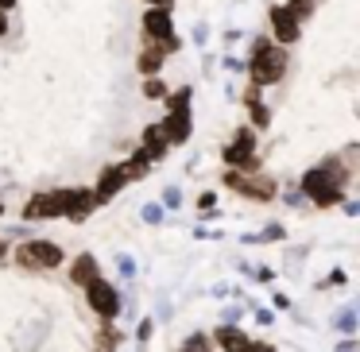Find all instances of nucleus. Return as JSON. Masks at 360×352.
I'll list each match as a JSON object with an SVG mask.
<instances>
[{
  "instance_id": "24",
  "label": "nucleus",
  "mask_w": 360,
  "mask_h": 352,
  "mask_svg": "<svg viewBox=\"0 0 360 352\" xmlns=\"http://www.w3.org/2000/svg\"><path fill=\"white\" fill-rule=\"evenodd\" d=\"M0 35H8V12H0Z\"/></svg>"
},
{
  "instance_id": "23",
  "label": "nucleus",
  "mask_w": 360,
  "mask_h": 352,
  "mask_svg": "<svg viewBox=\"0 0 360 352\" xmlns=\"http://www.w3.org/2000/svg\"><path fill=\"white\" fill-rule=\"evenodd\" d=\"M248 352H275V348H271V344H256V341H252Z\"/></svg>"
},
{
  "instance_id": "19",
  "label": "nucleus",
  "mask_w": 360,
  "mask_h": 352,
  "mask_svg": "<svg viewBox=\"0 0 360 352\" xmlns=\"http://www.w3.org/2000/svg\"><path fill=\"white\" fill-rule=\"evenodd\" d=\"M143 97H148V101H163V97H167V86H163L159 78H148V82H143Z\"/></svg>"
},
{
  "instance_id": "1",
  "label": "nucleus",
  "mask_w": 360,
  "mask_h": 352,
  "mask_svg": "<svg viewBox=\"0 0 360 352\" xmlns=\"http://www.w3.org/2000/svg\"><path fill=\"white\" fill-rule=\"evenodd\" d=\"M287 66H290L287 47H279V43H271V39H256L252 58L244 63V70H248L252 86L267 89V86H279L283 74H287Z\"/></svg>"
},
{
  "instance_id": "11",
  "label": "nucleus",
  "mask_w": 360,
  "mask_h": 352,
  "mask_svg": "<svg viewBox=\"0 0 360 352\" xmlns=\"http://www.w3.org/2000/svg\"><path fill=\"white\" fill-rule=\"evenodd\" d=\"M128 182H132V178H128L124 163H120V167H109V171L101 174V182H97V194H94V197H97V202H109V197H117L120 190L128 186Z\"/></svg>"
},
{
  "instance_id": "10",
  "label": "nucleus",
  "mask_w": 360,
  "mask_h": 352,
  "mask_svg": "<svg viewBox=\"0 0 360 352\" xmlns=\"http://www.w3.org/2000/svg\"><path fill=\"white\" fill-rule=\"evenodd\" d=\"M225 182H229V186H236L240 194L256 197V202H271V197H275V182H271V178H256V182H252V178H244V174L229 171Z\"/></svg>"
},
{
  "instance_id": "2",
  "label": "nucleus",
  "mask_w": 360,
  "mask_h": 352,
  "mask_svg": "<svg viewBox=\"0 0 360 352\" xmlns=\"http://www.w3.org/2000/svg\"><path fill=\"white\" fill-rule=\"evenodd\" d=\"M345 182H349V171L341 163H333V159L302 174V190L310 194L314 205H337L345 197Z\"/></svg>"
},
{
  "instance_id": "16",
  "label": "nucleus",
  "mask_w": 360,
  "mask_h": 352,
  "mask_svg": "<svg viewBox=\"0 0 360 352\" xmlns=\"http://www.w3.org/2000/svg\"><path fill=\"white\" fill-rule=\"evenodd\" d=\"M213 337H217V344H221L225 352H248V344H252L248 337H244L240 329H233V325H221Z\"/></svg>"
},
{
  "instance_id": "14",
  "label": "nucleus",
  "mask_w": 360,
  "mask_h": 352,
  "mask_svg": "<svg viewBox=\"0 0 360 352\" xmlns=\"http://www.w3.org/2000/svg\"><path fill=\"white\" fill-rule=\"evenodd\" d=\"M259 93H264L259 86H248V89H244V97H240V101L248 105L252 124H256V128H267V124H271V109L264 105V97H259Z\"/></svg>"
},
{
  "instance_id": "27",
  "label": "nucleus",
  "mask_w": 360,
  "mask_h": 352,
  "mask_svg": "<svg viewBox=\"0 0 360 352\" xmlns=\"http://www.w3.org/2000/svg\"><path fill=\"white\" fill-rule=\"evenodd\" d=\"M0 213H4V202H0Z\"/></svg>"
},
{
  "instance_id": "17",
  "label": "nucleus",
  "mask_w": 360,
  "mask_h": 352,
  "mask_svg": "<svg viewBox=\"0 0 360 352\" xmlns=\"http://www.w3.org/2000/svg\"><path fill=\"white\" fill-rule=\"evenodd\" d=\"M70 275H74V282H78V287H89L94 279H101L94 256H78V259H74V267H70Z\"/></svg>"
},
{
  "instance_id": "12",
  "label": "nucleus",
  "mask_w": 360,
  "mask_h": 352,
  "mask_svg": "<svg viewBox=\"0 0 360 352\" xmlns=\"http://www.w3.org/2000/svg\"><path fill=\"white\" fill-rule=\"evenodd\" d=\"M167 148H171V143H167L163 124H148V128H143V136H140V151L151 159V163H155V159H163V155H167Z\"/></svg>"
},
{
  "instance_id": "13",
  "label": "nucleus",
  "mask_w": 360,
  "mask_h": 352,
  "mask_svg": "<svg viewBox=\"0 0 360 352\" xmlns=\"http://www.w3.org/2000/svg\"><path fill=\"white\" fill-rule=\"evenodd\" d=\"M97 205V197H94V190H66V213L63 217H70V221H82L89 209Z\"/></svg>"
},
{
  "instance_id": "25",
  "label": "nucleus",
  "mask_w": 360,
  "mask_h": 352,
  "mask_svg": "<svg viewBox=\"0 0 360 352\" xmlns=\"http://www.w3.org/2000/svg\"><path fill=\"white\" fill-rule=\"evenodd\" d=\"M16 8V0H0V12H12Z\"/></svg>"
},
{
  "instance_id": "18",
  "label": "nucleus",
  "mask_w": 360,
  "mask_h": 352,
  "mask_svg": "<svg viewBox=\"0 0 360 352\" xmlns=\"http://www.w3.org/2000/svg\"><path fill=\"white\" fill-rule=\"evenodd\" d=\"M190 97H194V89H190V86L174 89V93H167V109H171V112H190Z\"/></svg>"
},
{
  "instance_id": "26",
  "label": "nucleus",
  "mask_w": 360,
  "mask_h": 352,
  "mask_svg": "<svg viewBox=\"0 0 360 352\" xmlns=\"http://www.w3.org/2000/svg\"><path fill=\"white\" fill-rule=\"evenodd\" d=\"M0 256H4V240H0Z\"/></svg>"
},
{
  "instance_id": "8",
  "label": "nucleus",
  "mask_w": 360,
  "mask_h": 352,
  "mask_svg": "<svg viewBox=\"0 0 360 352\" xmlns=\"http://www.w3.org/2000/svg\"><path fill=\"white\" fill-rule=\"evenodd\" d=\"M86 298H89V306H94L101 318H117V310H120V294L112 290V282H105V279H94L86 287Z\"/></svg>"
},
{
  "instance_id": "21",
  "label": "nucleus",
  "mask_w": 360,
  "mask_h": 352,
  "mask_svg": "<svg viewBox=\"0 0 360 352\" xmlns=\"http://www.w3.org/2000/svg\"><path fill=\"white\" fill-rule=\"evenodd\" d=\"M225 70H229V74H240V70H244V63H240V58L229 55V58H225Z\"/></svg>"
},
{
  "instance_id": "4",
  "label": "nucleus",
  "mask_w": 360,
  "mask_h": 352,
  "mask_svg": "<svg viewBox=\"0 0 360 352\" xmlns=\"http://www.w3.org/2000/svg\"><path fill=\"white\" fill-rule=\"evenodd\" d=\"M143 39L163 43L167 51H179V47H182V39L174 35L171 8H148V12H143Z\"/></svg>"
},
{
  "instance_id": "6",
  "label": "nucleus",
  "mask_w": 360,
  "mask_h": 352,
  "mask_svg": "<svg viewBox=\"0 0 360 352\" xmlns=\"http://www.w3.org/2000/svg\"><path fill=\"white\" fill-rule=\"evenodd\" d=\"M267 24H271V43H279V47H290V43H298V32H302V24H298L295 16H290L287 4H271V12H267Z\"/></svg>"
},
{
  "instance_id": "7",
  "label": "nucleus",
  "mask_w": 360,
  "mask_h": 352,
  "mask_svg": "<svg viewBox=\"0 0 360 352\" xmlns=\"http://www.w3.org/2000/svg\"><path fill=\"white\" fill-rule=\"evenodd\" d=\"M66 213V190H51V194H35L27 202L24 217L27 221H51V217H63Z\"/></svg>"
},
{
  "instance_id": "3",
  "label": "nucleus",
  "mask_w": 360,
  "mask_h": 352,
  "mask_svg": "<svg viewBox=\"0 0 360 352\" xmlns=\"http://www.w3.org/2000/svg\"><path fill=\"white\" fill-rule=\"evenodd\" d=\"M16 263L24 271H51V267L63 263V248L51 240H27L16 248Z\"/></svg>"
},
{
  "instance_id": "20",
  "label": "nucleus",
  "mask_w": 360,
  "mask_h": 352,
  "mask_svg": "<svg viewBox=\"0 0 360 352\" xmlns=\"http://www.w3.org/2000/svg\"><path fill=\"white\" fill-rule=\"evenodd\" d=\"M194 43H198V47H205V43H210V27H205V24L194 27Z\"/></svg>"
},
{
  "instance_id": "5",
  "label": "nucleus",
  "mask_w": 360,
  "mask_h": 352,
  "mask_svg": "<svg viewBox=\"0 0 360 352\" xmlns=\"http://www.w3.org/2000/svg\"><path fill=\"white\" fill-rule=\"evenodd\" d=\"M225 159L229 167H236V171H259V159H256V136H252V128H240V132L233 136V143L225 148Z\"/></svg>"
},
{
  "instance_id": "9",
  "label": "nucleus",
  "mask_w": 360,
  "mask_h": 352,
  "mask_svg": "<svg viewBox=\"0 0 360 352\" xmlns=\"http://www.w3.org/2000/svg\"><path fill=\"white\" fill-rule=\"evenodd\" d=\"M167 55H171V51H167L163 43H155V39H143V47H140V58H136V70H140L143 78H155V74L163 70Z\"/></svg>"
},
{
  "instance_id": "15",
  "label": "nucleus",
  "mask_w": 360,
  "mask_h": 352,
  "mask_svg": "<svg viewBox=\"0 0 360 352\" xmlns=\"http://www.w3.org/2000/svg\"><path fill=\"white\" fill-rule=\"evenodd\" d=\"M163 132H167V143H171V148L186 143L190 140V112H167Z\"/></svg>"
},
{
  "instance_id": "22",
  "label": "nucleus",
  "mask_w": 360,
  "mask_h": 352,
  "mask_svg": "<svg viewBox=\"0 0 360 352\" xmlns=\"http://www.w3.org/2000/svg\"><path fill=\"white\" fill-rule=\"evenodd\" d=\"M143 4H151V8H174V0H143Z\"/></svg>"
},
{
  "instance_id": "28",
  "label": "nucleus",
  "mask_w": 360,
  "mask_h": 352,
  "mask_svg": "<svg viewBox=\"0 0 360 352\" xmlns=\"http://www.w3.org/2000/svg\"><path fill=\"white\" fill-rule=\"evenodd\" d=\"M182 352H194V348H182Z\"/></svg>"
}]
</instances>
